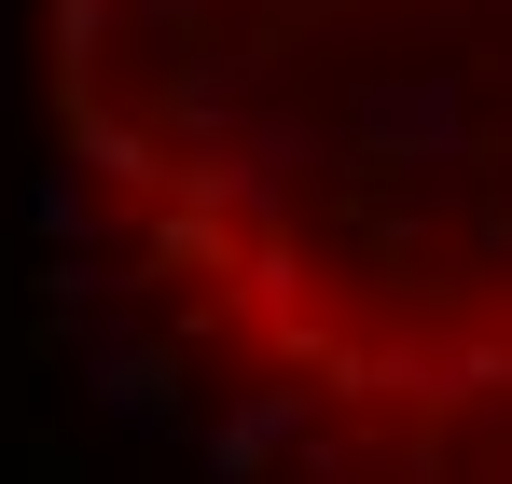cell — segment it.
<instances>
[{
  "mask_svg": "<svg viewBox=\"0 0 512 484\" xmlns=\"http://www.w3.org/2000/svg\"><path fill=\"white\" fill-rule=\"evenodd\" d=\"M346 139H360V153H388V166H471L457 70H429V83H360V97H346Z\"/></svg>",
  "mask_w": 512,
  "mask_h": 484,
  "instance_id": "6da1fadb",
  "label": "cell"
},
{
  "mask_svg": "<svg viewBox=\"0 0 512 484\" xmlns=\"http://www.w3.org/2000/svg\"><path fill=\"white\" fill-rule=\"evenodd\" d=\"M70 111H84V97H70ZM84 166H111V180H167L153 139H139V125H111V111H84Z\"/></svg>",
  "mask_w": 512,
  "mask_h": 484,
  "instance_id": "277c9868",
  "label": "cell"
},
{
  "mask_svg": "<svg viewBox=\"0 0 512 484\" xmlns=\"http://www.w3.org/2000/svg\"><path fill=\"white\" fill-rule=\"evenodd\" d=\"M84 388H97L111 415L153 429V415H167V360H153V346H84Z\"/></svg>",
  "mask_w": 512,
  "mask_h": 484,
  "instance_id": "3957f363",
  "label": "cell"
},
{
  "mask_svg": "<svg viewBox=\"0 0 512 484\" xmlns=\"http://www.w3.org/2000/svg\"><path fill=\"white\" fill-rule=\"evenodd\" d=\"M139 14H153V28H194V14H208V0H139Z\"/></svg>",
  "mask_w": 512,
  "mask_h": 484,
  "instance_id": "8992f818",
  "label": "cell"
},
{
  "mask_svg": "<svg viewBox=\"0 0 512 484\" xmlns=\"http://www.w3.org/2000/svg\"><path fill=\"white\" fill-rule=\"evenodd\" d=\"M291 429H305V388H263L250 415H222V429H208V471H222V484H250L263 457L291 443Z\"/></svg>",
  "mask_w": 512,
  "mask_h": 484,
  "instance_id": "7a4b0ae2",
  "label": "cell"
},
{
  "mask_svg": "<svg viewBox=\"0 0 512 484\" xmlns=\"http://www.w3.org/2000/svg\"><path fill=\"white\" fill-rule=\"evenodd\" d=\"M28 236H84V180H70V166H42V180H28Z\"/></svg>",
  "mask_w": 512,
  "mask_h": 484,
  "instance_id": "5b68a950",
  "label": "cell"
}]
</instances>
